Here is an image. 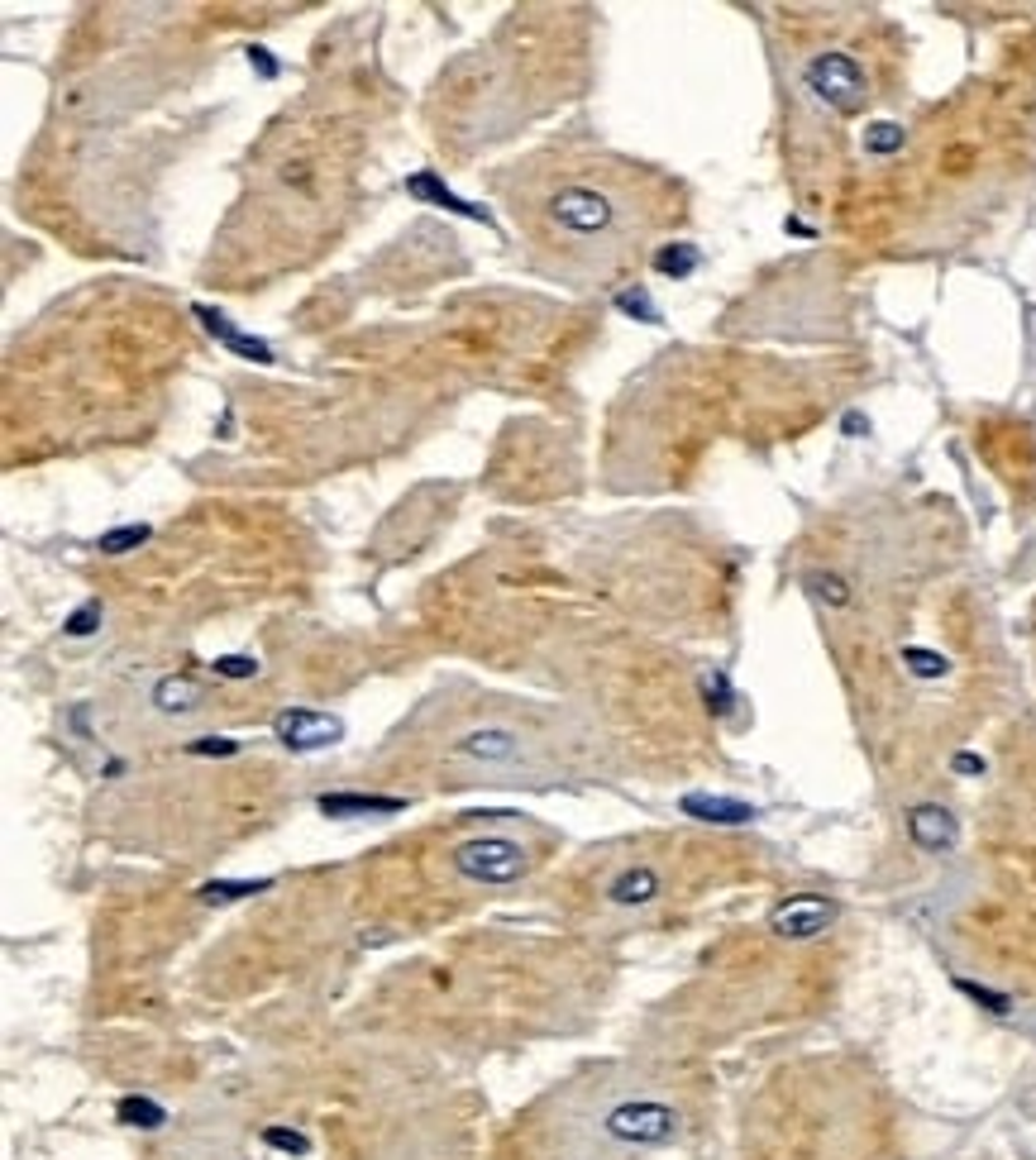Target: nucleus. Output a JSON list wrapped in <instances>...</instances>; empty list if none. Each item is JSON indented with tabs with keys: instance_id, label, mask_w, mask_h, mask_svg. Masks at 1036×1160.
<instances>
[{
	"instance_id": "obj_6",
	"label": "nucleus",
	"mask_w": 1036,
	"mask_h": 1160,
	"mask_svg": "<svg viewBox=\"0 0 1036 1160\" xmlns=\"http://www.w3.org/2000/svg\"><path fill=\"white\" fill-rule=\"evenodd\" d=\"M832 922H836V903L812 898V894H798V898H788V903L774 908L770 931H774V936H784V941H812V936H821Z\"/></svg>"
},
{
	"instance_id": "obj_2",
	"label": "nucleus",
	"mask_w": 1036,
	"mask_h": 1160,
	"mask_svg": "<svg viewBox=\"0 0 1036 1160\" xmlns=\"http://www.w3.org/2000/svg\"><path fill=\"white\" fill-rule=\"evenodd\" d=\"M802 91L812 96L816 106L836 110V115H855V110L869 106L874 77L850 48H821V53H812L802 63Z\"/></svg>"
},
{
	"instance_id": "obj_12",
	"label": "nucleus",
	"mask_w": 1036,
	"mask_h": 1160,
	"mask_svg": "<svg viewBox=\"0 0 1036 1160\" xmlns=\"http://www.w3.org/2000/svg\"><path fill=\"white\" fill-rule=\"evenodd\" d=\"M459 754H469V759H511L516 736L511 731H473V736L459 740Z\"/></svg>"
},
{
	"instance_id": "obj_15",
	"label": "nucleus",
	"mask_w": 1036,
	"mask_h": 1160,
	"mask_svg": "<svg viewBox=\"0 0 1036 1160\" xmlns=\"http://www.w3.org/2000/svg\"><path fill=\"white\" fill-rule=\"evenodd\" d=\"M267 889V878H210L201 889V898L205 903H239V898H249V894H263Z\"/></svg>"
},
{
	"instance_id": "obj_17",
	"label": "nucleus",
	"mask_w": 1036,
	"mask_h": 1160,
	"mask_svg": "<svg viewBox=\"0 0 1036 1160\" xmlns=\"http://www.w3.org/2000/svg\"><path fill=\"white\" fill-rule=\"evenodd\" d=\"M263 1142L272 1146V1151H287V1156H306L311 1151V1137L297 1127H263Z\"/></svg>"
},
{
	"instance_id": "obj_8",
	"label": "nucleus",
	"mask_w": 1036,
	"mask_h": 1160,
	"mask_svg": "<svg viewBox=\"0 0 1036 1160\" xmlns=\"http://www.w3.org/2000/svg\"><path fill=\"white\" fill-rule=\"evenodd\" d=\"M196 315H201V320H205V329H210V334H216V340H221V345H230V349H235V354H244V359H258V363H267V359H272V349H267L263 340H253V334H239V329L230 325V320H225L221 311H210V306H196Z\"/></svg>"
},
{
	"instance_id": "obj_7",
	"label": "nucleus",
	"mask_w": 1036,
	"mask_h": 1160,
	"mask_svg": "<svg viewBox=\"0 0 1036 1160\" xmlns=\"http://www.w3.org/2000/svg\"><path fill=\"white\" fill-rule=\"evenodd\" d=\"M908 836H912V846H922V850H951L956 846V816L946 812V807H912L908 812Z\"/></svg>"
},
{
	"instance_id": "obj_5",
	"label": "nucleus",
	"mask_w": 1036,
	"mask_h": 1160,
	"mask_svg": "<svg viewBox=\"0 0 1036 1160\" xmlns=\"http://www.w3.org/2000/svg\"><path fill=\"white\" fill-rule=\"evenodd\" d=\"M272 736L283 740L287 750H325L345 736V722L330 712H311V707H287L272 717Z\"/></svg>"
},
{
	"instance_id": "obj_20",
	"label": "nucleus",
	"mask_w": 1036,
	"mask_h": 1160,
	"mask_svg": "<svg viewBox=\"0 0 1036 1160\" xmlns=\"http://www.w3.org/2000/svg\"><path fill=\"white\" fill-rule=\"evenodd\" d=\"M692 263H697V253L683 249V244H678V249H660V253H655V267H660V272H674V278H678V272H688Z\"/></svg>"
},
{
	"instance_id": "obj_21",
	"label": "nucleus",
	"mask_w": 1036,
	"mask_h": 1160,
	"mask_svg": "<svg viewBox=\"0 0 1036 1160\" xmlns=\"http://www.w3.org/2000/svg\"><path fill=\"white\" fill-rule=\"evenodd\" d=\"M216 674L221 678H253L258 674V659L253 655H225V659H216Z\"/></svg>"
},
{
	"instance_id": "obj_4",
	"label": "nucleus",
	"mask_w": 1036,
	"mask_h": 1160,
	"mask_svg": "<svg viewBox=\"0 0 1036 1160\" xmlns=\"http://www.w3.org/2000/svg\"><path fill=\"white\" fill-rule=\"evenodd\" d=\"M607 1132L616 1142H635V1146H664L678 1132V1113L669 1103H650V1098H635V1103H621L607 1113Z\"/></svg>"
},
{
	"instance_id": "obj_22",
	"label": "nucleus",
	"mask_w": 1036,
	"mask_h": 1160,
	"mask_svg": "<svg viewBox=\"0 0 1036 1160\" xmlns=\"http://www.w3.org/2000/svg\"><path fill=\"white\" fill-rule=\"evenodd\" d=\"M96 621H101V602H86L81 612H72V621H67V635H92Z\"/></svg>"
},
{
	"instance_id": "obj_9",
	"label": "nucleus",
	"mask_w": 1036,
	"mask_h": 1160,
	"mask_svg": "<svg viewBox=\"0 0 1036 1160\" xmlns=\"http://www.w3.org/2000/svg\"><path fill=\"white\" fill-rule=\"evenodd\" d=\"M402 798H373V793H325L320 812L325 816H363V812H402Z\"/></svg>"
},
{
	"instance_id": "obj_14",
	"label": "nucleus",
	"mask_w": 1036,
	"mask_h": 1160,
	"mask_svg": "<svg viewBox=\"0 0 1036 1160\" xmlns=\"http://www.w3.org/2000/svg\"><path fill=\"white\" fill-rule=\"evenodd\" d=\"M154 703L163 707V712H191V707L201 703V688L191 683V678H163L154 688Z\"/></svg>"
},
{
	"instance_id": "obj_11",
	"label": "nucleus",
	"mask_w": 1036,
	"mask_h": 1160,
	"mask_svg": "<svg viewBox=\"0 0 1036 1160\" xmlns=\"http://www.w3.org/2000/svg\"><path fill=\"white\" fill-rule=\"evenodd\" d=\"M683 812L697 816V821H750L754 807H745V802H731V798H707V793H688V798H683Z\"/></svg>"
},
{
	"instance_id": "obj_13",
	"label": "nucleus",
	"mask_w": 1036,
	"mask_h": 1160,
	"mask_svg": "<svg viewBox=\"0 0 1036 1160\" xmlns=\"http://www.w3.org/2000/svg\"><path fill=\"white\" fill-rule=\"evenodd\" d=\"M115 1117L125 1122V1127H143V1132H154L168 1122V1113H163V1103H154V1098H143V1094H129L120 1098V1108H115Z\"/></svg>"
},
{
	"instance_id": "obj_10",
	"label": "nucleus",
	"mask_w": 1036,
	"mask_h": 1160,
	"mask_svg": "<svg viewBox=\"0 0 1036 1160\" xmlns=\"http://www.w3.org/2000/svg\"><path fill=\"white\" fill-rule=\"evenodd\" d=\"M660 894V874L655 869H626V874L616 878L612 889H607V898H612L616 908H641V903H650V898Z\"/></svg>"
},
{
	"instance_id": "obj_16",
	"label": "nucleus",
	"mask_w": 1036,
	"mask_h": 1160,
	"mask_svg": "<svg viewBox=\"0 0 1036 1160\" xmlns=\"http://www.w3.org/2000/svg\"><path fill=\"white\" fill-rule=\"evenodd\" d=\"M903 664L917 678H946V669H951V659L941 650H926V645H903Z\"/></svg>"
},
{
	"instance_id": "obj_18",
	"label": "nucleus",
	"mask_w": 1036,
	"mask_h": 1160,
	"mask_svg": "<svg viewBox=\"0 0 1036 1160\" xmlns=\"http://www.w3.org/2000/svg\"><path fill=\"white\" fill-rule=\"evenodd\" d=\"M411 191H416V196H435V201H440V205H449V210H459V216H478V210H473V205H464V201H459V196H449V191H444V187H440V182H435V177H430V173H425V177H411Z\"/></svg>"
},
{
	"instance_id": "obj_23",
	"label": "nucleus",
	"mask_w": 1036,
	"mask_h": 1160,
	"mask_svg": "<svg viewBox=\"0 0 1036 1160\" xmlns=\"http://www.w3.org/2000/svg\"><path fill=\"white\" fill-rule=\"evenodd\" d=\"M187 754H239V740H225V736H201L191 740Z\"/></svg>"
},
{
	"instance_id": "obj_1",
	"label": "nucleus",
	"mask_w": 1036,
	"mask_h": 1160,
	"mask_svg": "<svg viewBox=\"0 0 1036 1160\" xmlns=\"http://www.w3.org/2000/svg\"><path fill=\"white\" fill-rule=\"evenodd\" d=\"M540 220H545L540 225L545 244L564 253L568 267H597V278H602L635 253V239L655 225V210L641 191V173H607V182L568 177L554 191H545Z\"/></svg>"
},
{
	"instance_id": "obj_3",
	"label": "nucleus",
	"mask_w": 1036,
	"mask_h": 1160,
	"mask_svg": "<svg viewBox=\"0 0 1036 1160\" xmlns=\"http://www.w3.org/2000/svg\"><path fill=\"white\" fill-rule=\"evenodd\" d=\"M454 869L473 883H516L526 874V850L506 836H478V841H464L454 850Z\"/></svg>"
},
{
	"instance_id": "obj_19",
	"label": "nucleus",
	"mask_w": 1036,
	"mask_h": 1160,
	"mask_svg": "<svg viewBox=\"0 0 1036 1160\" xmlns=\"http://www.w3.org/2000/svg\"><path fill=\"white\" fill-rule=\"evenodd\" d=\"M143 540H148V526H120V531L101 535V549H106V554H125V549L143 545Z\"/></svg>"
}]
</instances>
